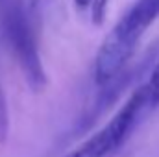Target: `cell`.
<instances>
[{"instance_id": "9", "label": "cell", "mask_w": 159, "mask_h": 157, "mask_svg": "<svg viewBox=\"0 0 159 157\" xmlns=\"http://www.w3.org/2000/svg\"><path fill=\"white\" fill-rule=\"evenodd\" d=\"M39 2H41V0H24V7H22V9H24V11L28 13V11L35 9V7L39 6Z\"/></svg>"}, {"instance_id": "3", "label": "cell", "mask_w": 159, "mask_h": 157, "mask_svg": "<svg viewBox=\"0 0 159 157\" xmlns=\"http://www.w3.org/2000/svg\"><path fill=\"white\" fill-rule=\"evenodd\" d=\"M157 46L159 44H154V46L143 56V59H139V61H137L135 65H131V67H124L119 74H115L109 81H106L104 85H100L102 91L98 92L96 100L87 107L85 115H83L81 120H78L76 126H74V133H76V135L87 131V129H89V128H91V126L124 94V91L131 87V83H133L135 79L141 78V74H144V72L150 69V65H154V59H156V56H157V52H159Z\"/></svg>"}, {"instance_id": "5", "label": "cell", "mask_w": 159, "mask_h": 157, "mask_svg": "<svg viewBox=\"0 0 159 157\" xmlns=\"http://www.w3.org/2000/svg\"><path fill=\"white\" fill-rule=\"evenodd\" d=\"M113 152H117V148L113 144L109 129L104 126L100 131H96L94 135L85 139L80 146H76L74 150H70L63 157H107Z\"/></svg>"}, {"instance_id": "11", "label": "cell", "mask_w": 159, "mask_h": 157, "mask_svg": "<svg viewBox=\"0 0 159 157\" xmlns=\"http://www.w3.org/2000/svg\"><path fill=\"white\" fill-rule=\"evenodd\" d=\"M156 2V7H157V13H159V0H154Z\"/></svg>"}, {"instance_id": "6", "label": "cell", "mask_w": 159, "mask_h": 157, "mask_svg": "<svg viewBox=\"0 0 159 157\" xmlns=\"http://www.w3.org/2000/svg\"><path fill=\"white\" fill-rule=\"evenodd\" d=\"M7 133H9V115H7V104H6V96L0 85V144H4L7 141Z\"/></svg>"}, {"instance_id": "2", "label": "cell", "mask_w": 159, "mask_h": 157, "mask_svg": "<svg viewBox=\"0 0 159 157\" xmlns=\"http://www.w3.org/2000/svg\"><path fill=\"white\" fill-rule=\"evenodd\" d=\"M2 26H4V34L7 37V43L24 72L28 87L34 92H43L48 83V78H46V72H44V67L41 61L39 48H37L34 30H32L26 11L20 6L11 4L4 11Z\"/></svg>"}, {"instance_id": "8", "label": "cell", "mask_w": 159, "mask_h": 157, "mask_svg": "<svg viewBox=\"0 0 159 157\" xmlns=\"http://www.w3.org/2000/svg\"><path fill=\"white\" fill-rule=\"evenodd\" d=\"M146 83H148L150 89L156 92V96H159V57L156 59V63H154V67H152V70H150V79H148Z\"/></svg>"}, {"instance_id": "4", "label": "cell", "mask_w": 159, "mask_h": 157, "mask_svg": "<svg viewBox=\"0 0 159 157\" xmlns=\"http://www.w3.org/2000/svg\"><path fill=\"white\" fill-rule=\"evenodd\" d=\"M157 105H159V96H156V92L150 89L148 83L141 85L139 89H135L131 92V96L119 109V113L106 124L117 150L129 139V135L139 128V124Z\"/></svg>"}, {"instance_id": "7", "label": "cell", "mask_w": 159, "mask_h": 157, "mask_svg": "<svg viewBox=\"0 0 159 157\" xmlns=\"http://www.w3.org/2000/svg\"><path fill=\"white\" fill-rule=\"evenodd\" d=\"M93 4V11H91V20L94 26H102L104 19H106V11L109 6V0H91Z\"/></svg>"}, {"instance_id": "1", "label": "cell", "mask_w": 159, "mask_h": 157, "mask_svg": "<svg viewBox=\"0 0 159 157\" xmlns=\"http://www.w3.org/2000/svg\"><path fill=\"white\" fill-rule=\"evenodd\" d=\"M154 0H137L102 41L94 57V81L104 85L129 63L143 34L157 19Z\"/></svg>"}, {"instance_id": "10", "label": "cell", "mask_w": 159, "mask_h": 157, "mask_svg": "<svg viewBox=\"0 0 159 157\" xmlns=\"http://www.w3.org/2000/svg\"><path fill=\"white\" fill-rule=\"evenodd\" d=\"M72 2H74V6H76L78 11H83V9H87L91 6V0H72Z\"/></svg>"}]
</instances>
